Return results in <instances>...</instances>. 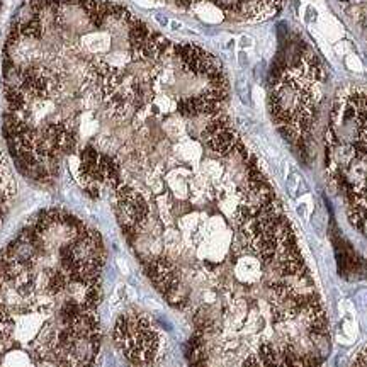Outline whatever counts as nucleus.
I'll list each match as a JSON object with an SVG mask.
<instances>
[{"instance_id": "nucleus-6", "label": "nucleus", "mask_w": 367, "mask_h": 367, "mask_svg": "<svg viewBox=\"0 0 367 367\" xmlns=\"http://www.w3.org/2000/svg\"><path fill=\"white\" fill-rule=\"evenodd\" d=\"M351 367H367V345L355 355L354 362H352Z\"/></svg>"}, {"instance_id": "nucleus-5", "label": "nucleus", "mask_w": 367, "mask_h": 367, "mask_svg": "<svg viewBox=\"0 0 367 367\" xmlns=\"http://www.w3.org/2000/svg\"><path fill=\"white\" fill-rule=\"evenodd\" d=\"M16 199V180H14L12 169L9 165L5 152L0 145V231L12 209Z\"/></svg>"}, {"instance_id": "nucleus-7", "label": "nucleus", "mask_w": 367, "mask_h": 367, "mask_svg": "<svg viewBox=\"0 0 367 367\" xmlns=\"http://www.w3.org/2000/svg\"><path fill=\"white\" fill-rule=\"evenodd\" d=\"M0 10H2V0H0Z\"/></svg>"}, {"instance_id": "nucleus-1", "label": "nucleus", "mask_w": 367, "mask_h": 367, "mask_svg": "<svg viewBox=\"0 0 367 367\" xmlns=\"http://www.w3.org/2000/svg\"><path fill=\"white\" fill-rule=\"evenodd\" d=\"M192 327L189 367H322L329 318L289 220L223 110L167 114L108 155L99 198Z\"/></svg>"}, {"instance_id": "nucleus-3", "label": "nucleus", "mask_w": 367, "mask_h": 367, "mask_svg": "<svg viewBox=\"0 0 367 367\" xmlns=\"http://www.w3.org/2000/svg\"><path fill=\"white\" fill-rule=\"evenodd\" d=\"M327 167L348 220L367 237V92L352 91L331 110Z\"/></svg>"}, {"instance_id": "nucleus-2", "label": "nucleus", "mask_w": 367, "mask_h": 367, "mask_svg": "<svg viewBox=\"0 0 367 367\" xmlns=\"http://www.w3.org/2000/svg\"><path fill=\"white\" fill-rule=\"evenodd\" d=\"M104 262L99 231L65 209L21 228L0 250V367H95Z\"/></svg>"}, {"instance_id": "nucleus-4", "label": "nucleus", "mask_w": 367, "mask_h": 367, "mask_svg": "<svg viewBox=\"0 0 367 367\" xmlns=\"http://www.w3.org/2000/svg\"><path fill=\"white\" fill-rule=\"evenodd\" d=\"M114 344L133 366L143 367L158 357L162 335L143 313H123L114 323Z\"/></svg>"}]
</instances>
